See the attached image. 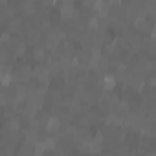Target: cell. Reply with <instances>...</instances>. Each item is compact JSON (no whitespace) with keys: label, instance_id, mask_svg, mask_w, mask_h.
Segmentation results:
<instances>
[{"label":"cell","instance_id":"4","mask_svg":"<svg viewBox=\"0 0 156 156\" xmlns=\"http://www.w3.org/2000/svg\"><path fill=\"white\" fill-rule=\"evenodd\" d=\"M114 87H116V77H114V75H105V77H103V88H105L107 92H110Z\"/></svg>","mask_w":156,"mask_h":156},{"label":"cell","instance_id":"5","mask_svg":"<svg viewBox=\"0 0 156 156\" xmlns=\"http://www.w3.org/2000/svg\"><path fill=\"white\" fill-rule=\"evenodd\" d=\"M33 55H35V59H46V50L37 46V48L33 50Z\"/></svg>","mask_w":156,"mask_h":156},{"label":"cell","instance_id":"1","mask_svg":"<svg viewBox=\"0 0 156 156\" xmlns=\"http://www.w3.org/2000/svg\"><path fill=\"white\" fill-rule=\"evenodd\" d=\"M61 130V119L55 118V116H50L48 121H46V132L51 136V134H57Z\"/></svg>","mask_w":156,"mask_h":156},{"label":"cell","instance_id":"3","mask_svg":"<svg viewBox=\"0 0 156 156\" xmlns=\"http://www.w3.org/2000/svg\"><path fill=\"white\" fill-rule=\"evenodd\" d=\"M39 39H41V30H39V28H31V30H28V42H30V44L39 42Z\"/></svg>","mask_w":156,"mask_h":156},{"label":"cell","instance_id":"2","mask_svg":"<svg viewBox=\"0 0 156 156\" xmlns=\"http://www.w3.org/2000/svg\"><path fill=\"white\" fill-rule=\"evenodd\" d=\"M59 8H61V15H62V19H70V17H75V11H73V2H61L59 4Z\"/></svg>","mask_w":156,"mask_h":156}]
</instances>
